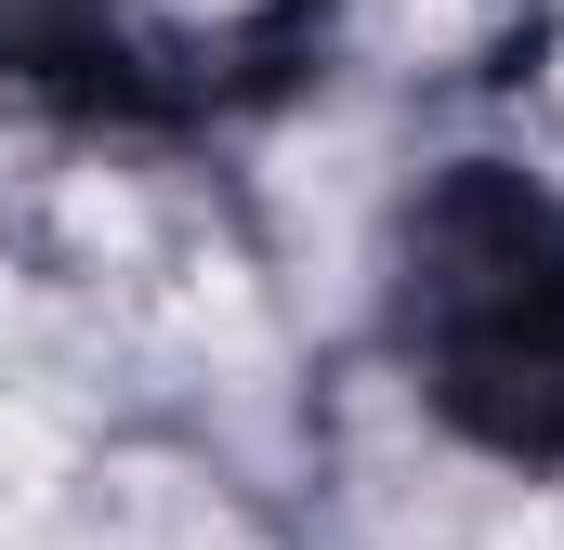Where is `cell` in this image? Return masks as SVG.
<instances>
[{
  "instance_id": "cell-1",
  "label": "cell",
  "mask_w": 564,
  "mask_h": 550,
  "mask_svg": "<svg viewBox=\"0 0 564 550\" xmlns=\"http://www.w3.org/2000/svg\"><path fill=\"white\" fill-rule=\"evenodd\" d=\"M26 550H250L184 472H79L66 512L40 525Z\"/></svg>"
},
{
  "instance_id": "cell-2",
  "label": "cell",
  "mask_w": 564,
  "mask_h": 550,
  "mask_svg": "<svg viewBox=\"0 0 564 550\" xmlns=\"http://www.w3.org/2000/svg\"><path fill=\"white\" fill-rule=\"evenodd\" d=\"M66 485H79V459H66V432L40 407H13L0 394V550H26L53 512H66Z\"/></svg>"
},
{
  "instance_id": "cell-3",
  "label": "cell",
  "mask_w": 564,
  "mask_h": 550,
  "mask_svg": "<svg viewBox=\"0 0 564 550\" xmlns=\"http://www.w3.org/2000/svg\"><path fill=\"white\" fill-rule=\"evenodd\" d=\"M525 550H564V498H552V512H539V525H525Z\"/></svg>"
}]
</instances>
